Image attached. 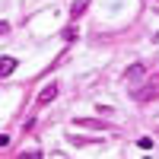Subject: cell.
Listing matches in <instances>:
<instances>
[{
    "mask_svg": "<svg viewBox=\"0 0 159 159\" xmlns=\"http://www.w3.org/2000/svg\"><path fill=\"white\" fill-rule=\"evenodd\" d=\"M153 96H156V86H147V89H140V92L134 89V99H140V102H150Z\"/></svg>",
    "mask_w": 159,
    "mask_h": 159,
    "instance_id": "277c9868",
    "label": "cell"
},
{
    "mask_svg": "<svg viewBox=\"0 0 159 159\" xmlns=\"http://www.w3.org/2000/svg\"><path fill=\"white\" fill-rule=\"evenodd\" d=\"M54 99H57V83H48L42 92H38V105H51Z\"/></svg>",
    "mask_w": 159,
    "mask_h": 159,
    "instance_id": "6da1fadb",
    "label": "cell"
},
{
    "mask_svg": "<svg viewBox=\"0 0 159 159\" xmlns=\"http://www.w3.org/2000/svg\"><path fill=\"white\" fill-rule=\"evenodd\" d=\"M16 67H19V64H16V57H3V61H0V76H10Z\"/></svg>",
    "mask_w": 159,
    "mask_h": 159,
    "instance_id": "3957f363",
    "label": "cell"
},
{
    "mask_svg": "<svg viewBox=\"0 0 159 159\" xmlns=\"http://www.w3.org/2000/svg\"><path fill=\"white\" fill-rule=\"evenodd\" d=\"M83 7H86V0H73V7H70V13H73V16H80V13H83Z\"/></svg>",
    "mask_w": 159,
    "mask_h": 159,
    "instance_id": "5b68a950",
    "label": "cell"
},
{
    "mask_svg": "<svg viewBox=\"0 0 159 159\" xmlns=\"http://www.w3.org/2000/svg\"><path fill=\"white\" fill-rule=\"evenodd\" d=\"M143 73H147V67H143V64H130V67H127V80H130V83H140Z\"/></svg>",
    "mask_w": 159,
    "mask_h": 159,
    "instance_id": "7a4b0ae2",
    "label": "cell"
}]
</instances>
